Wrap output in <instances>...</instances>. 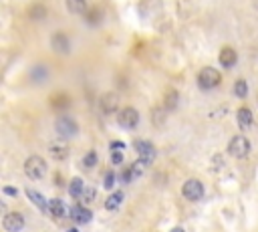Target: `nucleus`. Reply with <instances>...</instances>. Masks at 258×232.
<instances>
[{
	"instance_id": "1",
	"label": "nucleus",
	"mask_w": 258,
	"mask_h": 232,
	"mask_svg": "<svg viewBox=\"0 0 258 232\" xmlns=\"http://www.w3.org/2000/svg\"><path fill=\"white\" fill-rule=\"evenodd\" d=\"M24 174L30 180H43L47 174V162L41 156H30L24 162Z\"/></svg>"
},
{
	"instance_id": "2",
	"label": "nucleus",
	"mask_w": 258,
	"mask_h": 232,
	"mask_svg": "<svg viewBox=\"0 0 258 232\" xmlns=\"http://www.w3.org/2000/svg\"><path fill=\"white\" fill-rule=\"evenodd\" d=\"M220 81H222V77H220V73L214 67H204L198 73V85H200V89H204V91H210V89H214V87H218Z\"/></svg>"
},
{
	"instance_id": "3",
	"label": "nucleus",
	"mask_w": 258,
	"mask_h": 232,
	"mask_svg": "<svg viewBox=\"0 0 258 232\" xmlns=\"http://www.w3.org/2000/svg\"><path fill=\"white\" fill-rule=\"evenodd\" d=\"M182 194H184V198L190 200V202H198V200L204 198V184H202L200 180H196V178H190V180L184 182Z\"/></svg>"
},
{
	"instance_id": "4",
	"label": "nucleus",
	"mask_w": 258,
	"mask_h": 232,
	"mask_svg": "<svg viewBox=\"0 0 258 232\" xmlns=\"http://www.w3.org/2000/svg\"><path fill=\"white\" fill-rule=\"evenodd\" d=\"M228 154L236 160H242L250 154V141L244 135H234L228 143Z\"/></svg>"
},
{
	"instance_id": "5",
	"label": "nucleus",
	"mask_w": 258,
	"mask_h": 232,
	"mask_svg": "<svg viewBox=\"0 0 258 232\" xmlns=\"http://www.w3.org/2000/svg\"><path fill=\"white\" fill-rule=\"evenodd\" d=\"M117 123L123 127V129H135L137 123H139V113L135 107H123L117 115Z\"/></svg>"
},
{
	"instance_id": "6",
	"label": "nucleus",
	"mask_w": 258,
	"mask_h": 232,
	"mask_svg": "<svg viewBox=\"0 0 258 232\" xmlns=\"http://www.w3.org/2000/svg\"><path fill=\"white\" fill-rule=\"evenodd\" d=\"M77 131H79V125L75 123V119H71V117H59L57 119V133L61 137L69 139V137L77 135Z\"/></svg>"
},
{
	"instance_id": "7",
	"label": "nucleus",
	"mask_w": 258,
	"mask_h": 232,
	"mask_svg": "<svg viewBox=\"0 0 258 232\" xmlns=\"http://www.w3.org/2000/svg\"><path fill=\"white\" fill-rule=\"evenodd\" d=\"M2 226L6 232H20L24 228V216L20 212H8L2 220Z\"/></svg>"
},
{
	"instance_id": "8",
	"label": "nucleus",
	"mask_w": 258,
	"mask_h": 232,
	"mask_svg": "<svg viewBox=\"0 0 258 232\" xmlns=\"http://www.w3.org/2000/svg\"><path fill=\"white\" fill-rule=\"evenodd\" d=\"M49 214L55 220H63V218H67V214H71V212L67 210V204H64L61 198H53V200H49Z\"/></svg>"
},
{
	"instance_id": "9",
	"label": "nucleus",
	"mask_w": 258,
	"mask_h": 232,
	"mask_svg": "<svg viewBox=\"0 0 258 232\" xmlns=\"http://www.w3.org/2000/svg\"><path fill=\"white\" fill-rule=\"evenodd\" d=\"M135 152L139 154V158H143L149 164L155 158V148L151 146V141H147V139H135Z\"/></svg>"
},
{
	"instance_id": "10",
	"label": "nucleus",
	"mask_w": 258,
	"mask_h": 232,
	"mask_svg": "<svg viewBox=\"0 0 258 232\" xmlns=\"http://www.w3.org/2000/svg\"><path fill=\"white\" fill-rule=\"evenodd\" d=\"M69 146H67V141H53L51 146H49V156L55 158L57 162L64 160V158H69Z\"/></svg>"
},
{
	"instance_id": "11",
	"label": "nucleus",
	"mask_w": 258,
	"mask_h": 232,
	"mask_svg": "<svg viewBox=\"0 0 258 232\" xmlns=\"http://www.w3.org/2000/svg\"><path fill=\"white\" fill-rule=\"evenodd\" d=\"M236 61H238V55H236V51H234V49L226 47V49H222V51H220V65H222V67H226V69H232V67L236 65Z\"/></svg>"
},
{
	"instance_id": "12",
	"label": "nucleus",
	"mask_w": 258,
	"mask_h": 232,
	"mask_svg": "<svg viewBox=\"0 0 258 232\" xmlns=\"http://www.w3.org/2000/svg\"><path fill=\"white\" fill-rule=\"evenodd\" d=\"M26 196L41 212H49V202H47V198L43 194H39L37 190H32V188H26Z\"/></svg>"
},
{
	"instance_id": "13",
	"label": "nucleus",
	"mask_w": 258,
	"mask_h": 232,
	"mask_svg": "<svg viewBox=\"0 0 258 232\" xmlns=\"http://www.w3.org/2000/svg\"><path fill=\"white\" fill-rule=\"evenodd\" d=\"M117 105H119V97L115 93H105L101 97V111L105 115H111L113 111H117Z\"/></svg>"
},
{
	"instance_id": "14",
	"label": "nucleus",
	"mask_w": 258,
	"mask_h": 232,
	"mask_svg": "<svg viewBox=\"0 0 258 232\" xmlns=\"http://www.w3.org/2000/svg\"><path fill=\"white\" fill-rule=\"evenodd\" d=\"M71 218H73V222H77V224H87V222L93 220V214H91V210H87L85 206H73V208H71Z\"/></svg>"
},
{
	"instance_id": "15",
	"label": "nucleus",
	"mask_w": 258,
	"mask_h": 232,
	"mask_svg": "<svg viewBox=\"0 0 258 232\" xmlns=\"http://www.w3.org/2000/svg\"><path fill=\"white\" fill-rule=\"evenodd\" d=\"M51 45H53V49L57 53H67L69 51V37L64 33H57V35H53Z\"/></svg>"
},
{
	"instance_id": "16",
	"label": "nucleus",
	"mask_w": 258,
	"mask_h": 232,
	"mask_svg": "<svg viewBox=\"0 0 258 232\" xmlns=\"http://www.w3.org/2000/svg\"><path fill=\"white\" fill-rule=\"evenodd\" d=\"M236 119H238V125L242 129H248L252 125V111L248 107H240L238 113H236Z\"/></svg>"
},
{
	"instance_id": "17",
	"label": "nucleus",
	"mask_w": 258,
	"mask_h": 232,
	"mask_svg": "<svg viewBox=\"0 0 258 232\" xmlns=\"http://www.w3.org/2000/svg\"><path fill=\"white\" fill-rule=\"evenodd\" d=\"M83 190H85V184H83L81 178H73V180L69 182V194H71L73 198H81Z\"/></svg>"
},
{
	"instance_id": "18",
	"label": "nucleus",
	"mask_w": 258,
	"mask_h": 232,
	"mask_svg": "<svg viewBox=\"0 0 258 232\" xmlns=\"http://www.w3.org/2000/svg\"><path fill=\"white\" fill-rule=\"evenodd\" d=\"M121 202H123V194H121V192H113V194L105 200V208H107V210H117Z\"/></svg>"
},
{
	"instance_id": "19",
	"label": "nucleus",
	"mask_w": 258,
	"mask_h": 232,
	"mask_svg": "<svg viewBox=\"0 0 258 232\" xmlns=\"http://www.w3.org/2000/svg\"><path fill=\"white\" fill-rule=\"evenodd\" d=\"M51 105H53V109H64L69 105V97L64 93H57L51 97Z\"/></svg>"
},
{
	"instance_id": "20",
	"label": "nucleus",
	"mask_w": 258,
	"mask_h": 232,
	"mask_svg": "<svg viewBox=\"0 0 258 232\" xmlns=\"http://www.w3.org/2000/svg\"><path fill=\"white\" fill-rule=\"evenodd\" d=\"M67 8L73 14H81V12H85L87 2H85V0H67Z\"/></svg>"
},
{
	"instance_id": "21",
	"label": "nucleus",
	"mask_w": 258,
	"mask_h": 232,
	"mask_svg": "<svg viewBox=\"0 0 258 232\" xmlns=\"http://www.w3.org/2000/svg\"><path fill=\"white\" fill-rule=\"evenodd\" d=\"M178 103H180V95H178L176 91H170V93L166 95L164 107H166L168 111H174V109H178Z\"/></svg>"
},
{
	"instance_id": "22",
	"label": "nucleus",
	"mask_w": 258,
	"mask_h": 232,
	"mask_svg": "<svg viewBox=\"0 0 258 232\" xmlns=\"http://www.w3.org/2000/svg\"><path fill=\"white\" fill-rule=\"evenodd\" d=\"M149 166V162H145L143 158H139L137 162H133L131 166H129V168H131V172H133V176L135 178H139L141 176V174H145V168Z\"/></svg>"
},
{
	"instance_id": "23",
	"label": "nucleus",
	"mask_w": 258,
	"mask_h": 232,
	"mask_svg": "<svg viewBox=\"0 0 258 232\" xmlns=\"http://www.w3.org/2000/svg\"><path fill=\"white\" fill-rule=\"evenodd\" d=\"M234 95H236V97H246V95H248V83H246L244 79H238V81L234 83Z\"/></svg>"
},
{
	"instance_id": "24",
	"label": "nucleus",
	"mask_w": 258,
	"mask_h": 232,
	"mask_svg": "<svg viewBox=\"0 0 258 232\" xmlns=\"http://www.w3.org/2000/svg\"><path fill=\"white\" fill-rule=\"evenodd\" d=\"M95 198H97V190H95V188H85L79 200H81V204H91Z\"/></svg>"
},
{
	"instance_id": "25",
	"label": "nucleus",
	"mask_w": 258,
	"mask_h": 232,
	"mask_svg": "<svg viewBox=\"0 0 258 232\" xmlns=\"http://www.w3.org/2000/svg\"><path fill=\"white\" fill-rule=\"evenodd\" d=\"M47 16V8L43 6V4H35L30 8V18H35V20H41V18H45Z\"/></svg>"
},
{
	"instance_id": "26",
	"label": "nucleus",
	"mask_w": 258,
	"mask_h": 232,
	"mask_svg": "<svg viewBox=\"0 0 258 232\" xmlns=\"http://www.w3.org/2000/svg\"><path fill=\"white\" fill-rule=\"evenodd\" d=\"M30 77L35 79V81H43L45 77H49V71H47L45 67H41V65H39V67H35V69L30 71Z\"/></svg>"
},
{
	"instance_id": "27",
	"label": "nucleus",
	"mask_w": 258,
	"mask_h": 232,
	"mask_svg": "<svg viewBox=\"0 0 258 232\" xmlns=\"http://www.w3.org/2000/svg\"><path fill=\"white\" fill-rule=\"evenodd\" d=\"M97 162H99V156H97V152H89V154L83 158L85 168H95V166H97Z\"/></svg>"
},
{
	"instance_id": "28",
	"label": "nucleus",
	"mask_w": 258,
	"mask_h": 232,
	"mask_svg": "<svg viewBox=\"0 0 258 232\" xmlns=\"http://www.w3.org/2000/svg\"><path fill=\"white\" fill-rule=\"evenodd\" d=\"M115 182H117V176H115V172H107L105 174V188L107 190H113V186H115Z\"/></svg>"
},
{
	"instance_id": "29",
	"label": "nucleus",
	"mask_w": 258,
	"mask_h": 232,
	"mask_svg": "<svg viewBox=\"0 0 258 232\" xmlns=\"http://www.w3.org/2000/svg\"><path fill=\"white\" fill-rule=\"evenodd\" d=\"M121 162H123V152L121 150H111V164L119 166Z\"/></svg>"
},
{
	"instance_id": "30",
	"label": "nucleus",
	"mask_w": 258,
	"mask_h": 232,
	"mask_svg": "<svg viewBox=\"0 0 258 232\" xmlns=\"http://www.w3.org/2000/svg\"><path fill=\"white\" fill-rule=\"evenodd\" d=\"M131 180H135V176H133V172H131V168H127L125 172H121V182H123V184H127V182H131Z\"/></svg>"
},
{
	"instance_id": "31",
	"label": "nucleus",
	"mask_w": 258,
	"mask_h": 232,
	"mask_svg": "<svg viewBox=\"0 0 258 232\" xmlns=\"http://www.w3.org/2000/svg\"><path fill=\"white\" fill-rule=\"evenodd\" d=\"M99 12H101V10H97V8L89 12V16H87L89 24H95V22H99V18H101V14H99Z\"/></svg>"
},
{
	"instance_id": "32",
	"label": "nucleus",
	"mask_w": 258,
	"mask_h": 232,
	"mask_svg": "<svg viewBox=\"0 0 258 232\" xmlns=\"http://www.w3.org/2000/svg\"><path fill=\"white\" fill-rule=\"evenodd\" d=\"M2 192H4L6 196H16V194H18V190H16L14 186H4V188H2Z\"/></svg>"
},
{
	"instance_id": "33",
	"label": "nucleus",
	"mask_w": 258,
	"mask_h": 232,
	"mask_svg": "<svg viewBox=\"0 0 258 232\" xmlns=\"http://www.w3.org/2000/svg\"><path fill=\"white\" fill-rule=\"evenodd\" d=\"M111 150H123L125 148V143L123 141H111V146H109Z\"/></svg>"
},
{
	"instance_id": "34",
	"label": "nucleus",
	"mask_w": 258,
	"mask_h": 232,
	"mask_svg": "<svg viewBox=\"0 0 258 232\" xmlns=\"http://www.w3.org/2000/svg\"><path fill=\"white\" fill-rule=\"evenodd\" d=\"M172 232H186V230H184V228H180V226H178V228H174V230H172Z\"/></svg>"
},
{
	"instance_id": "35",
	"label": "nucleus",
	"mask_w": 258,
	"mask_h": 232,
	"mask_svg": "<svg viewBox=\"0 0 258 232\" xmlns=\"http://www.w3.org/2000/svg\"><path fill=\"white\" fill-rule=\"evenodd\" d=\"M67 232H79V230H77V228H69Z\"/></svg>"
}]
</instances>
